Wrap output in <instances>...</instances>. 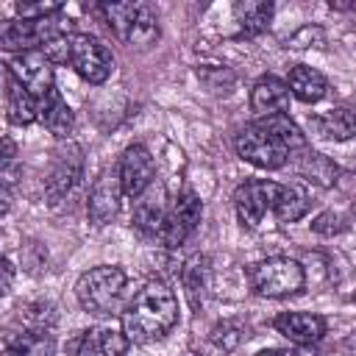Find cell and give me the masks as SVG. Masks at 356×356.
Segmentation results:
<instances>
[{
    "label": "cell",
    "instance_id": "5b68a950",
    "mask_svg": "<svg viewBox=\"0 0 356 356\" xmlns=\"http://www.w3.org/2000/svg\"><path fill=\"white\" fill-rule=\"evenodd\" d=\"M236 153L242 161L259 167V170H278L289 161V150L286 145H281L270 131H264L261 125H245L236 134Z\"/></svg>",
    "mask_w": 356,
    "mask_h": 356
},
{
    "label": "cell",
    "instance_id": "30bf717a",
    "mask_svg": "<svg viewBox=\"0 0 356 356\" xmlns=\"http://www.w3.org/2000/svg\"><path fill=\"white\" fill-rule=\"evenodd\" d=\"M278 189H281V184H275V181H264V178L245 181L234 192V209H236L239 222L248 228H256L267 217V211H273Z\"/></svg>",
    "mask_w": 356,
    "mask_h": 356
},
{
    "label": "cell",
    "instance_id": "4316f807",
    "mask_svg": "<svg viewBox=\"0 0 356 356\" xmlns=\"http://www.w3.org/2000/svg\"><path fill=\"white\" fill-rule=\"evenodd\" d=\"M256 125H261L264 131H270L281 145H286V150L292 153V150H300L303 145H306V136H303V131L286 117V114H270V117H259L256 120Z\"/></svg>",
    "mask_w": 356,
    "mask_h": 356
},
{
    "label": "cell",
    "instance_id": "4fadbf2b",
    "mask_svg": "<svg viewBox=\"0 0 356 356\" xmlns=\"http://www.w3.org/2000/svg\"><path fill=\"white\" fill-rule=\"evenodd\" d=\"M0 356H56V339L50 328H6L0 331Z\"/></svg>",
    "mask_w": 356,
    "mask_h": 356
},
{
    "label": "cell",
    "instance_id": "4dcf8cb0",
    "mask_svg": "<svg viewBox=\"0 0 356 356\" xmlns=\"http://www.w3.org/2000/svg\"><path fill=\"white\" fill-rule=\"evenodd\" d=\"M345 228H348V217L337 214V211H323L312 222V231L320 234V236H334V234H342Z\"/></svg>",
    "mask_w": 356,
    "mask_h": 356
},
{
    "label": "cell",
    "instance_id": "f1b7e54d",
    "mask_svg": "<svg viewBox=\"0 0 356 356\" xmlns=\"http://www.w3.org/2000/svg\"><path fill=\"white\" fill-rule=\"evenodd\" d=\"M17 156H19L17 153V145L8 136H3L0 139V184L8 186V189L19 178V159Z\"/></svg>",
    "mask_w": 356,
    "mask_h": 356
},
{
    "label": "cell",
    "instance_id": "e0dca14e",
    "mask_svg": "<svg viewBox=\"0 0 356 356\" xmlns=\"http://www.w3.org/2000/svg\"><path fill=\"white\" fill-rule=\"evenodd\" d=\"M275 331L284 334L295 345H312L323 339L325 317L312 314V312H281L275 317Z\"/></svg>",
    "mask_w": 356,
    "mask_h": 356
},
{
    "label": "cell",
    "instance_id": "d6a6232c",
    "mask_svg": "<svg viewBox=\"0 0 356 356\" xmlns=\"http://www.w3.org/2000/svg\"><path fill=\"white\" fill-rule=\"evenodd\" d=\"M58 11V3H17V19H44Z\"/></svg>",
    "mask_w": 356,
    "mask_h": 356
},
{
    "label": "cell",
    "instance_id": "d590c367",
    "mask_svg": "<svg viewBox=\"0 0 356 356\" xmlns=\"http://www.w3.org/2000/svg\"><path fill=\"white\" fill-rule=\"evenodd\" d=\"M256 356H292L289 350H281V348H267V350H259Z\"/></svg>",
    "mask_w": 356,
    "mask_h": 356
},
{
    "label": "cell",
    "instance_id": "7a4b0ae2",
    "mask_svg": "<svg viewBox=\"0 0 356 356\" xmlns=\"http://www.w3.org/2000/svg\"><path fill=\"white\" fill-rule=\"evenodd\" d=\"M100 14L111 33L136 50H147L150 44L159 42V17L150 3L142 0H128V3H100Z\"/></svg>",
    "mask_w": 356,
    "mask_h": 356
},
{
    "label": "cell",
    "instance_id": "83f0119b",
    "mask_svg": "<svg viewBox=\"0 0 356 356\" xmlns=\"http://www.w3.org/2000/svg\"><path fill=\"white\" fill-rule=\"evenodd\" d=\"M211 342L220 348V350H234L236 345H242L248 339V325L239 323V320H222L211 328Z\"/></svg>",
    "mask_w": 356,
    "mask_h": 356
},
{
    "label": "cell",
    "instance_id": "6da1fadb",
    "mask_svg": "<svg viewBox=\"0 0 356 356\" xmlns=\"http://www.w3.org/2000/svg\"><path fill=\"white\" fill-rule=\"evenodd\" d=\"M175 323L178 300L164 281H147L122 309V334L136 345L159 342L175 328Z\"/></svg>",
    "mask_w": 356,
    "mask_h": 356
},
{
    "label": "cell",
    "instance_id": "e575fe53",
    "mask_svg": "<svg viewBox=\"0 0 356 356\" xmlns=\"http://www.w3.org/2000/svg\"><path fill=\"white\" fill-rule=\"evenodd\" d=\"M8 209H11V189L0 184V217H3Z\"/></svg>",
    "mask_w": 356,
    "mask_h": 356
},
{
    "label": "cell",
    "instance_id": "ffe728a7",
    "mask_svg": "<svg viewBox=\"0 0 356 356\" xmlns=\"http://www.w3.org/2000/svg\"><path fill=\"white\" fill-rule=\"evenodd\" d=\"M36 120L50 131L56 134L58 139H67L75 128V117H72V108L67 106V100L61 97L58 89H50L42 100H36Z\"/></svg>",
    "mask_w": 356,
    "mask_h": 356
},
{
    "label": "cell",
    "instance_id": "44dd1931",
    "mask_svg": "<svg viewBox=\"0 0 356 356\" xmlns=\"http://www.w3.org/2000/svg\"><path fill=\"white\" fill-rule=\"evenodd\" d=\"M181 284L186 292V300L192 309H200L206 303L209 286H211V264L206 256H192L181 267Z\"/></svg>",
    "mask_w": 356,
    "mask_h": 356
},
{
    "label": "cell",
    "instance_id": "7c38bea8",
    "mask_svg": "<svg viewBox=\"0 0 356 356\" xmlns=\"http://www.w3.org/2000/svg\"><path fill=\"white\" fill-rule=\"evenodd\" d=\"M117 175H120V189L125 197H139L153 181H156V164H153V156L145 145H128L122 159H120V167H117Z\"/></svg>",
    "mask_w": 356,
    "mask_h": 356
},
{
    "label": "cell",
    "instance_id": "9a60e30c",
    "mask_svg": "<svg viewBox=\"0 0 356 356\" xmlns=\"http://www.w3.org/2000/svg\"><path fill=\"white\" fill-rule=\"evenodd\" d=\"M167 192L161 184H150L139 197H134V214H131V225L145 236V239H159L164 214H167Z\"/></svg>",
    "mask_w": 356,
    "mask_h": 356
},
{
    "label": "cell",
    "instance_id": "484cf974",
    "mask_svg": "<svg viewBox=\"0 0 356 356\" xmlns=\"http://www.w3.org/2000/svg\"><path fill=\"white\" fill-rule=\"evenodd\" d=\"M273 211H275V217L281 220V222H295V220H300L306 211H309V195L300 189V186H284L281 184V189H278V197H275V203H273Z\"/></svg>",
    "mask_w": 356,
    "mask_h": 356
},
{
    "label": "cell",
    "instance_id": "d6986e66",
    "mask_svg": "<svg viewBox=\"0 0 356 356\" xmlns=\"http://www.w3.org/2000/svg\"><path fill=\"white\" fill-rule=\"evenodd\" d=\"M289 103V89L281 78L275 75H261L253 89H250V108L259 117H270V114H284Z\"/></svg>",
    "mask_w": 356,
    "mask_h": 356
},
{
    "label": "cell",
    "instance_id": "9c48e42d",
    "mask_svg": "<svg viewBox=\"0 0 356 356\" xmlns=\"http://www.w3.org/2000/svg\"><path fill=\"white\" fill-rule=\"evenodd\" d=\"M83 178V150L75 142H67L56 150L53 164L44 175V195L50 203H61Z\"/></svg>",
    "mask_w": 356,
    "mask_h": 356
},
{
    "label": "cell",
    "instance_id": "2e32d148",
    "mask_svg": "<svg viewBox=\"0 0 356 356\" xmlns=\"http://www.w3.org/2000/svg\"><path fill=\"white\" fill-rule=\"evenodd\" d=\"M289 161H292L295 172H298L303 181L314 184V186L328 189V186H337V181H339V167H337L328 156L312 150L309 145H303L300 150H292V153H289Z\"/></svg>",
    "mask_w": 356,
    "mask_h": 356
},
{
    "label": "cell",
    "instance_id": "ba28073f",
    "mask_svg": "<svg viewBox=\"0 0 356 356\" xmlns=\"http://www.w3.org/2000/svg\"><path fill=\"white\" fill-rule=\"evenodd\" d=\"M70 64L89 83H106L108 75L114 72V56L92 33H72L70 36Z\"/></svg>",
    "mask_w": 356,
    "mask_h": 356
},
{
    "label": "cell",
    "instance_id": "1f68e13d",
    "mask_svg": "<svg viewBox=\"0 0 356 356\" xmlns=\"http://www.w3.org/2000/svg\"><path fill=\"white\" fill-rule=\"evenodd\" d=\"M39 50H42V56L50 64H64V61H70V36L67 33H58V36L47 39Z\"/></svg>",
    "mask_w": 356,
    "mask_h": 356
},
{
    "label": "cell",
    "instance_id": "cb8c5ba5",
    "mask_svg": "<svg viewBox=\"0 0 356 356\" xmlns=\"http://www.w3.org/2000/svg\"><path fill=\"white\" fill-rule=\"evenodd\" d=\"M273 3H264V0H239L234 6V17H236V25H239V36L245 39H253L259 33L267 31L270 19H273Z\"/></svg>",
    "mask_w": 356,
    "mask_h": 356
},
{
    "label": "cell",
    "instance_id": "603a6c76",
    "mask_svg": "<svg viewBox=\"0 0 356 356\" xmlns=\"http://www.w3.org/2000/svg\"><path fill=\"white\" fill-rule=\"evenodd\" d=\"M309 125L314 128L317 136L334 139V142H348L353 136V131H356V120H353V111L348 106L314 114V117H309Z\"/></svg>",
    "mask_w": 356,
    "mask_h": 356
},
{
    "label": "cell",
    "instance_id": "5bb4252c",
    "mask_svg": "<svg viewBox=\"0 0 356 356\" xmlns=\"http://www.w3.org/2000/svg\"><path fill=\"white\" fill-rule=\"evenodd\" d=\"M120 200H122V189H120V175L117 170H103L92 189H89V200H86V214L95 225H106L117 217L120 211Z\"/></svg>",
    "mask_w": 356,
    "mask_h": 356
},
{
    "label": "cell",
    "instance_id": "7402d4cb",
    "mask_svg": "<svg viewBox=\"0 0 356 356\" xmlns=\"http://www.w3.org/2000/svg\"><path fill=\"white\" fill-rule=\"evenodd\" d=\"M284 83L300 103H317L328 95V81L323 78V72H317L309 64H295Z\"/></svg>",
    "mask_w": 356,
    "mask_h": 356
},
{
    "label": "cell",
    "instance_id": "52a82bcc",
    "mask_svg": "<svg viewBox=\"0 0 356 356\" xmlns=\"http://www.w3.org/2000/svg\"><path fill=\"white\" fill-rule=\"evenodd\" d=\"M64 33V19L61 11L44 19H11L3 31H0V50L8 53H28V50H39L47 39Z\"/></svg>",
    "mask_w": 356,
    "mask_h": 356
},
{
    "label": "cell",
    "instance_id": "ac0fdd59",
    "mask_svg": "<svg viewBox=\"0 0 356 356\" xmlns=\"http://www.w3.org/2000/svg\"><path fill=\"white\" fill-rule=\"evenodd\" d=\"M131 350V342L122 331L108 328V325H97L81 334L75 356H125Z\"/></svg>",
    "mask_w": 356,
    "mask_h": 356
},
{
    "label": "cell",
    "instance_id": "8fae6325",
    "mask_svg": "<svg viewBox=\"0 0 356 356\" xmlns=\"http://www.w3.org/2000/svg\"><path fill=\"white\" fill-rule=\"evenodd\" d=\"M8 75H11L25 92H31L36 100H42L50 89H56L53 64L42 56V50L17 53V56L8 61Z\"/></svg>",
    "mask_w": 356,
    "mask_h": 356
},
{
    "label": "cell",
    "instance_id": "3957f363",
    "mask_svg": "<svg viewBox=\"0 0 356 356\" xmlns=\"http://www.w3.org/2000/svg\"><path fill=\"white\" fill-rule=\"evenodd\" d=\"M125 284H128V275L122 267L100 264L81 273V278L75 281V298L81 309L89 314H114L120 312Z\"/></svg>",
    "mask_w": 356,
    "mask_h": 356
},
{
    "label": "cell",
    "instance_id": "d4e9b609",
    "mask_svg": "<svg viewBox=\"0 0 356 356\" xmlns=\"http://www.w3.org/2000/svg\"><path fill=\"white\" fill-rule=\"evenodd\" d=\"M36 97L25 92L11 75L6 81V117L11 125H31L36 120Z\"/></svg>",
    "mask_w": 356,
    "mask_h": 356
},
{
    "label": "cell",
    "instance_id": "8d00e7d4",
    "mask_svg": "<svg viewBox=\"0 0 356 356\" xmlns=\"http://www.w3.org/2000/svg\"><path fill=\"white\" fill-rule=\"evenodd\" d=\"M8 81V64H0V86Z\"/></svg>",
    "mask_w": 356,
    "mask_h": 356
},
{
    "label": "cell",
    "instance_id": "836d02e7",
    "mask_svg": "<svg viewBox=\"0 0 356 356\" xmlns=\"http://www.w3.org/2000/svg\"><path fill=\"white\" fill-rule=\"evenodd\" d=\"M11 281H14V267H11L6 259H0V300L8 295Z\"/></svg>",
    "mask_w": 356,
    "mask_h": 356
},
{
    "label": "cell",
    "instance_id": "f546056e",
    "mask_svg": "<svg viewBox=\"0 0 356 356\" xmlns=\"http://www.w3.org/2000/svg\"><path fill=\"white\" fill-rule=\"evenodd\" d=\"M197 78L217 95H228L231 86H234V72L228 67H200L197 70Z\"/></svg>",
    "mask_w": 356,
    "mask_h": 356
},
{
    "label": "cell",
    "instance_id": "277c9868",
    "mask_svg": "<svg viewBox=\"0 0 356 356\" xmlns=\"http://www.w3.org/2000/svg\"><path fill=\"white\" fill-rule=\"evenodd\" d=\"M250 289L261 298H289L306 286L303 264L289 256H270L248 267Z\"/></svg>",
    "mask_w": 356,
    "mask_h": 356
},
{
    "label": "cell",
    "instance_id": "8992f818",
    "mask_svg": "<svg viewBox=\"0 0 356 356\" xmlns=\"http://www.w3.org/2000/svg\"><path fill=\"white\" fill-rule=\"evenodd\" d=\"M200 217H203V203L200 197L192 192V189H184L170 206H167V214H164V222H161V231H159V242L164 248H181L200 225Z\"/></svg>",
    "mask_w": 356,
    "mask_h": 356
}]
</instances>
